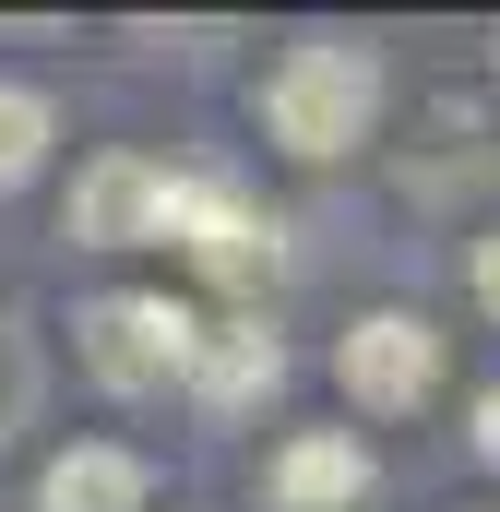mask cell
Returning a JSON list of instances; mask_svg holds the SVG:
<instances>
[{
	"mask_svg": "<svg viewBox=\"0 0 500 512\" xmlns=\"http://www.w3.org/2000/svg\"><path fill=\"white\" fill-rule=\"evenodd\" d=\"M262 131L286 143V155H358L381 131V60L370 48H346V36H298V48H274V72H262Z\"/></svg>",
	"mask_w": 500,
	"mask_h": 512,
	"instance_id": "cell-1",
	"label": "cell"
},
{
	"mask_svg": "<svg viewBox=\"0 0 500 512\" xmlns=\"http://www.w3.org/2000/svg\"><path fill=\"white\" fill-rule=\"evenodd\" d=\"M72 358L96 370V393L143 405V393H167V382H191V370H203V322H191L179 298H143V286H120V298H84Z\"/></svg>",
	"mask_w": 500,
	"mask_h": 512,
	"instance_id": "cell-2",
	"label": "cell"
},
{
	"mask_svg": "<svg viewBox=\"0 0 500 512\" xmlns=\"http://www.w3.org/2000/svg\"><path fill=\"white\" fill-rule=\"evenodd\" d=\"M179 191H191V167L108 143V155L72 179V239H84V251H143V239H179Z\"/></svg>",
	"mask_w": 500,
	"mask_h": 512,
	"instance_id": "cell-3",
	"label": "cell"
},
{
	"mask_svg": "<svg viewBox=\"0 0 500 512\" xmlns=\"http://www.w3.org/2000/svg\"><path fill=\"white\" fill-rule=\"evenodd\" d=\"M334 382H346L358 417H417V405L441 393V334H429L417 310H370V322H346Z\"/></svg>",
	"mask_w": 500,
	"mask_h": 512,
	"instance_id": "cell-4",
	"label": "cell"
},
{
	"mask_svg": "<svg viewBox=\"0 0 500 512\" xmlns=\"http://www.w3.org/2000/svg\"><path fill=\"white\" fill-rule=\"evenodd\" d=\"M370 489H381V465L358 429H298V441L262 453V512H358Z\"/></svg>",
	"mask_w": 500,
	"mask_h": 512,
	"instance_id": "cell-5",
	"label": "cell"
},
{
	"mask_svg": "<svg viewBox=\"0 0 500 512\" xmlns=\"http://www.w3.org/2000/svg\"><path fill=\"white\" fill-rule=\"evenodd\" d=\"M179 251L203 262L215 286H262V274H274V215H250L239 179L191 167V191H179Z\"/></svg>",
	"mask_w": 500,
	"mask_h": 512,
	"instance_id": "cell-6",
	"label": "cell"
},
{
	"mask_svg": "<svg viewBox=\"0 0 500 512\" xmlns=\"http://www.w3.org/2000/svg\"><path fill=\"white\" fill-rule=\"evenodd\" d=\"M143 489H155V465L131 441H72L36 465V512H143Z\"/></svg>",
	"mask_w": 500,
	"mask_h": 512,
	"instance_id": "cell-7",
	"label": "cell"
},
{
	"mask_svg": "<svg viewBox=\"0 0 500 512\" xmlns=\"http://www.w3.org/2000/svg\"><path fill=\"white\" fill-rule=\"evenodd\" d=\"M274 382H286V346H274V322H203V370H191V393H203L215 417L274 405Z\"/></svg>",
	"mask_w": 500,
	"mask_h": 512,
	"instance_id": "cell-8",
	"label": "cell"
},
{
	"mask_svg": "<svg viewBox=\"0 0 500 512\" xmlns=\"http://www.w3.org/2000/svg\"><path fill=\"white\" fill-rule=\"evenodd\" d=\"M48 143H60V120H48V96L0 72V191H24V179L48 167Z\"/></svg>",
	"mask_w": 500,
	"mask_h": 512,
	"instance_id": "cell-9",
	"label": "cell"
},
{
	"mask_svg": "<svg viewBox=\"0 0 500 512\" xmlns=\"http://www.w3.org/2000/svg\"><path fill=\"white\" fill-rule=\"evenodd\" d=\"M36 393H48V358H36L24 310L0 298V441H24V429H36Z\"/></svg>",
	"mask_w": 500,
	"mask_h": 512,
	"instance_id": "cell-10",
	"label": "cell"
},
{
	"mask_svg": "<svg viewBox=\"0 0 500 512\" xmlns=\"http://www.w3.org/2000/svg\"><path fill=\"white\" fill-rule=\"evenodd\" d=\"M465 286H477V310H489V322H500V227H489V239H477V251H465Z\"/></svg>",
	"mask_w": 500,
	"mask_h": 512,
	"instance_id": "cell-11",
	"label": "cell"
},
{
	"mask_svg": "<svg viewBox=\"0 0 500 512\" xmlns=\"http://www.w3.org/2000/svg\"><path fill=\"white\" fill-rule=\"evenodd\" d=\"M477 453H489V465H500V393H489V405H477Z\"/></svg>",
	"mask_w": 500,
	"mask_h": 512,
	"instance_id": "cell-12",
	"label": "cell"
}]
</instances>
